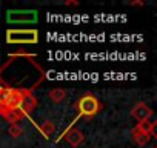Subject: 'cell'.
Masks as SVG:
<instances>
[{
    "mask_svg": "<svg viewBox=\"0 0 157 148\" xmlns=\"http://www.w3.org/2000/svg\"><path fill=\"white\" fill-rule=\"evenodd\" d=\"M6 42L11 45H33L39 42L37 29H8Z\"/></svg>",
    "mask_w": 157,
    "mask_h": 148,
    "instance_id": "6da1fadb",
    "label": "cell"
},
{
    "mask_svg": "<svg viewBox=\"0 0 157 148\" xmlns=\"http://www.w3.org/2000/svg\"><path fill=\"white\" fill-rule=\"evenodd\" d=\"M75 108L78 111L77 117H86V119H90V117L96 116L100 111L102 105H100V102L97 100L96 96L85 94V96H82L80 99H78V102L75 103Z\"/></svg>",
    "mask_w": 157,
    "mask_h": 148,
    "instance_id": "7a4b0ae2",
    "label": "cell"
},
{
    "mask_svg": "<svg viewBox=\"0 0 157 148\" xmlns=\"http://www.w3.org/2000/svg\"><path fill=\"white\" fill-rule=\"evenodd\" d=\"M39 13L36 10H10L6 13L8 23H36Z\"/></svg>",
    "mask_w": 157,
    "mask_h": 148,
    "instance_id": "3957f363",
    "label": "cell"
},
{
    "mask_svg": "<svg viewBox=\"0 0 157 148\" xmlns=\"http://www.w3.org/2000/svg\"><path fill=\"white\" fill-rule=\"evenodd\" d=\"M14 88L10 87H0V114L3 117L11 111V97Z\"/></svg>",
    "mask_w": 157,
    "mask_h": 148,
    "instance_id": "277c9868",
    "label": "cell"
},
{
    "mask_svg": "<svg viewBox=\"0 0 157 148\" xmlns=\"http://www.w3.org/2000/svg\"><path fill=\"white\" fill-rule=\"evenodd\" d=\"M62 137H63V139H65L71 146H74V148H77L78 145H80V143L85 140V134H83L80 130H77V128H71V127H68V128L63 131Z\"/></svg>",
    "mask_w": 157,
    "mask_h": 148,
    "instance_id": "5b68a950",
    "label": "cell"
},
{
    "mask_svg": "<svg viewBox=\"0 0 157 148\" xmlns=\"http://www.w3.org/2000/svg\"><path fill=\"white\" fill-rule=\"evenodd\" d=\"M131 116L137 120V122H143V120H148L151 116H152V110L143 103V102H139L132 110H131Z\"/></svg>",
    "mask_w": 157,
    "mask_h": 148,
    "instance_id": "8992f818",
    "label": "cell"
},
{
    "mask_svg": "<svg viewBox=\"0 0 157 148\" xmlns=\"http://www.w3.org/2000/svg\"><path fill=\"white\" fill-rule=\"evenodd\" d=\"M37 107V99L33 96L31 91H23V102H22V111L25 114L31 113Z\"/></svg>",
    "mask_w": 157,
    "mask_h": 148,
    "instance_id": "52a82bcc",
    "label": "cell"
},
{
    "mask_svg": "<svg viewBox=\"0 0 157 148\" xmlns=\"http://www.w3.org/2000/svg\"><path fill=\"white\" fill-rule=\"evenodd\" d=\"M154 127H155V120H143V122H139L137 123V130L139 131H142V133H145V134H154Z\"/></svg>",
    "mask_w": 157,
    "mask_h": 148,
    "instance_id": "ba28073f",
    "label": "cell"
},
{
    "mask_svg": "<svg viewBox=\"0 0 157 148\" xmlns=\"http://www.w3.org/2000/svg\"><path fill=\"white\" fill-rule=\"evenodd\" d=\"M48 96H49L51 102H54V103H60V102L65 100V97H66V91H65L63 88H54V90L49 91Z\"/></svg>",
    "mask_w": 157,
    "mask_h": 148,
    "instance_id": "9c48e42d",
    "label": "cell"
},
{
    "mask_svg": "<svg viewBox=\"0 0 157 148\" xmlns=\"http://www.w3.org/2000/svg\"><path fill=\"white\" fill-rule=\"evenodd\" d=\"M23 116H25V113H23L22 110H13V111H10V113L5 116V119H6L11 125H14V123H17L20 119H23Z\"/></svg>",
    "mask_w": 157,
    "mask_h": 148,
    "instance_id": "30bf717a",
    "label": "cell"
},
{
    "mask_svg": "<svg viewBox=\"0 0 157 148\" xmlns=\"http://www.w3.org/2000/svg\"><path fill=\"white\" fill-rule=\"evenodd\" d=\"M131 134H132V139H134L139 145H145V143H148V140H149V137H151V134H145V133L139 131L137 128H134Z\"/></svg>",
    "mask_w": 157,
    "mask_h": 148,
    "instance_id": "8fae6325",
    "label": "cell"
},
{
    "mask_svg": "<svg viewBox=\"0 0 157 148\" xmlns=\"http://www.w3.org/2000/svg\"><path fill=\"white\" fill-rule=\"evenodd\" d=\"M39 130H40V133H42L45 137H48L49 134H52V133H54L56 125H54V122H51V120H45V122L39 127Z\"/></svg>",
    "mask_w": 157,
    "mask_h": 148,
    "instance_id": "7c38bea8",
    "label": "cell"
},
{
    "mask_svg": "<svg viewBox=\"0 0 157 148\" xmlns=\"http://www.w3.org/2000/svg\"><path fill=\"white\" fill-rule=\"evenodd\" d=\"M8 134H10L11 137H19V136L23 134V130H22V127H20L19 123H14V125H10Z\"/></svg>",
    "mask_w": 157,
    "mask_h": 148,
    "instance_id": "4fadbf2b",
    "label": "cell"
},
{
    "mask_svg": "<svg viewBox=\"0 0 157 148\" xmlns=\"http://www.w3.org/2000/svg\"><path fill=\"white\" fill-rule=\"evenodd\" d=\"M131 5H134V6H143V2H131Z\"/></svg>",
    "mask_w": 157,
    "mask_h": 148,
    "instance_id": "5bb4252c",
    "label": "cell"
}]
</instances>
